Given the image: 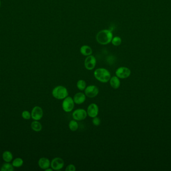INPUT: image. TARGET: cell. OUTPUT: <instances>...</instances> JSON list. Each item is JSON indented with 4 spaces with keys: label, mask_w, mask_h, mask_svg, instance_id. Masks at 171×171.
Returning a JSON list of instances; mask_svg holds the SVG:
<instances>
[{
    "label": "cell",
    "mask_w": 171,
    "mask_h": 171,
    "mask_svg": "<svg viewBox=\"0 0 171 171\" xmlns=\"http://www.w3.org/2000/svg\"><path fill=\"white\" fill-rule=\"evenodd\" d=\"M84 93L87 97L89 98H95L99 93V90L97 86L90 85L88 86L84 90Z\"/></svg>",
    "instance_id": "obj_6"
},
{
    "label": "cell",
    "mask_w": 171,
    "mask_h": 171,
    "mask_svg": "<svg viewBox=\"0 0 171 171\" xmlns=\"http://www.w3.org/2000/svg\"><path fill=\"white\" fill-rule=\"evenodd\" d=\"M99 112V107L95 103H92L90 104L87 108V114L91 118H94L96 116H98Z\"/></svg>",
    "instance_id": "obj_10"
},
{
    "label": "cell",
    "mask_w": 171,
    "mask_h": 171,
    "mask_svg": "<svg viewBox=\"0 0 171 171\" xmlns=\"http://www.w3.org/2000/svg\"><path fill=\"white\" fill-rule=\"evenodd\" d=\"M53 170V169L52 168H50V167L45 170V171H52Z\"/></svg>",
    "instance_id": "obj_26"
},
{
    "label": "cell",
    "mask_w": 171,
    "mask_h": 171,
    "mask_svg": "<svg viewBox=\"0 0 171 171\" xmlns=\"http://www.w3.org/2000/svg\"><path fill=\"white\" fill-rule=\"evenodd\" d=\"M86 96L85 93H83L82 92H78L76 94H75L73 98L75 104L79 105L83 104L86 101Z\"/></svg>",
    "instance_id": "obj_12"
},
{
    "label": "cell",
    "mask_w": 171,
    "mask_h": 171,
    "mask_svg": "<svg viewBox=\"0 0 171 171\" xmlns=\"http://www.w3.org/2000/svg\"><path fill=\"white\" fill-rule=\"evenodd\" d=\"M43 110L42 108L39 106H35L33 108L31 113V117L35 120H40L43 116Z\"/></svg>",
    "instance_id": "obj_11"
},
{
    "label": "cell",
    "mask_w": 171,
    "mask_h": 171,
    "mask_svg": "<svg viewBox=\"0 0 171 171\" xmlns=\"http://www.w3.org/2000/svg\"><path fill=\"white\" fill-rule=\"evenodd\" d=\"M122 42V40L121 37H119V36H115V37H113V39L111 41V43H112V44L114 46H119L121 45Z\"/></svg>",
    "instance_id": "obj_20"
},
{
    "label": "cell",
    "mask_w": 171,
    "mask_h": 171,
    "mask_svg": "<svg viewBox=\"0 0 171 171\" xmlns=\"http://www.w3.org/2000/svg\"><path fill=\"white\" fill-rule=\"evenodd\" d=\"M96 63L97 60L95 56L92 55H89L87 56L85 60V67L88 70H92L96 67Z\"/></svg>",
    "instance_id": "obj_7"
},
{
    "label": "cell",
    "mask_w": 171,
    "mask_h": 171,
    "mask_svg": "<svg viewBox=\"0 0 171 171\" xmlns=\"http://www.w3.org/2000/svg\"><path fill=\"white\" fill-rule=\"evenodd\" d=\"M113 38V33L111 30L104 29L97 33L96 39L100 44L105 45L111 43Z\"/></svg>",
    "instance_id": "obj_1"
},
{
    "label": "cell",
    "mask_w": 171,
    "mask_h": 171,
    "mask_svg": "<svg viewBox=\"0 0 171 171\" xmlns=\"http://www.w3.org/2000/svg\"><path fill=\"white\" fill-rule=\"evenodd\" d=\"M69 128L71 131L75 132L79 128V124L77 121L75 120H71L69 124Z\"/></svg>",
    "instance_id": "obj_17"
},
{
    "label": "cell",
    "mask_w": 171,
    "mask_h": 171,
    "mask_svg": "<svg viewBox=\"0 0 171 171\" xmlns=\"http://www.w3.org/2000/svg\"><path fill=\"white\" fill-rule=\"evenodd\" d=\"M92 123L95 126H99V125L101 124V120L98 117L96 116L95 118H93Z\"/></svg>",
    "instance_id": "obj_23"
},
{
    "label": "cell",
    "mask_w": 171,
    "mask_h": 171,
    "mask_svg": "<svg viewBox=\"0 0 171 171\" xmlns=\"http://www.w3.org/2000/svg\"><path fill=\"white\" fill-rule=\"evenodd\" d=\"M64 164V161L62 158L56 157L53 159L51 162V167L53 169V170L59 171L63 168Z\"/></svg>",
    "instance_id": "obj_9"
},
{
    "label": "cell",
    "mask_w": 171,
    "mask_h": 171,
    "mask_svg": "<svg viewBox=\"0 0 171 171\" xmlns=\"http://www.w3.org/2000/svg\"><path fill=\"white\" fill-rule=\"evenodd\" d=\"M77 88L81 91H83L85 90L87 87V84L86 81L83 79L79 80L77 82Z\"/></svg>",
    "instance_id": "obj_18"
},
{
    "label": "cell",
    "mask_w": 171,
    "mask_h": 171,
    "mask_svg": "<svg viewBox=\"0 0 171 171\" xmlns=\"http://www.w3.org/2000/svg\"><path fill=\"white\" fill-rule=\"evenodd\" d=\"M76 170V167L73 164L69 165L65 169V170L66 171H75Z\"/></svg>",
    "instance_id": "obj_25"
},
{
    "label": "cell",
    "mask_w": 171,
    "mask_h": 171,
    "mask_svg": "<svg viewBox=\"0 0 171 171\" xmlns=\"http://www.w3.org/2000/svg\"><path fill=\"white\" fill-rule=\"evenodd\" d=\"M95 78L102 83H107L111 77V73L108 70L104 68H99L95 70L94 72Z\"/></svg>",
    "instance_id": "obj_2"
},
{
    "label": "cell",
    "mask_w": 171,
    "mask_h": 171,
    "mask_svg": "<svg viewBox=\"0 0 171 171\" xmlns=\"http://www.w3.org/2000/svg\"><path fill=\"white\" fill-rule=\"evenodd\" d=\"M1 170L2 171H14V168L13 165L10 163H6L3 165Z\"/></svg>",
    "instance_id": "obj_21"
},
{
    "label": "cell",
    "mask_w": 171,
    "mask_h": 171,
    "mask_svg": "<svg viewBox=\"0 0 171 171\" xmlns=\"http://www.w3.org/2000/svg\"><path fill=\"white\" fill-rule=\"evenodd\" d=\"M23 164V161L21 158H17L15 159L13 162L12 165L15 167H20L22 166Z\"/></svg>",
    "instance_id": "obj_22"
},
{
    "label": "cell",
    "mask_w": 171,
    "mask_h": 171,
    "mask_svg": "<svg viewBox=\"0 0 171 171\" xmlns=\"http://www.w3.org/2000/svg\"><path fill=\"white\" fill-rule=\"evenodd\" d=\"M80 51L83 55L85 56H88L89 55H92L93 53V50L88 45H83L80 48Z\"/></svg>",
    "instance_id": "obj_15"
},
{
    "label": "cell",
    "mask_w": 171,
    "mask_h": 171,
    "mask_svg": "<svg viewBox=\"0 0 171 171\" xmlns=\"http://www.w3.org/2000/svg\"><path fill=\"white\" fill-rule=\"evenodd\" d=\"M116 75L120 79H125L131 75V70L126 67H120L116 70Z\"/></svg>",
    "instance_id": "obj_8"
},
{
    "label": "cell",
    "mask_w": 171,
    "mask_h": 171,
    "mask_svg": "<svg viewBox=\"0 0 171 171\" xmlns=\"http://www.w3.org/2000/svg\"><path fill=\"white\" fill-rule=\"evenodd\" d=\"M75 102L73 98L67 96L63 100L62 104L63 110L66 112H71L74 110Z\"/></svg>",
    "instance_id": "obj_4"
},
{
    "label": "cell",
    "mask_w": 171,
    "mask_h": 171,
    "mask_svg": "<svg viewBox=\"0 0 171 171\" xmlns=\"http://www.w3.org/2000/svg\"><path fill=\"white\" fill-rule=\"evenodd\" d=\"M31 128L35 132H39L42 129V126L40 122H39L38 120H35L32 122Z\"/></svg>",
    "instance_id": "obj_16"
},
{
    "label": "cell",
    "mask_w": 171,
    "mask_h": 171,
    "mask_svg": "<svg viewBox=\"0 0 171 171\" xmlns=\"http://www.w3.org/2000/svg\"><path fill=\"white\" fill-rule=\"evenodd\" d=\"M3 159L6 162H10L13 159L12 154L9 151H5L3 154Z\"/></svg>",
    "instance_id": "obj_19"
},
{
    "label": "cell",
    "mask_w": 171,
    "mask_h": 171,
    "mask_svg": "<svg viewBox=\"0 0 171 171\" xmlns=\"http://www.w3.org/2000/svg\"><path fill=\"white\" fill-rule=\"evenodd\" d=\"M22 116L23 118L25 120H30L31 117V114L28 111H27V110L24 111L22 112Z\"/></svg>",
    "instance_id": "obj_24"
},
{
    "label": "cell",
    "mask_w": 171,
    "mask_h": 171,
    "mask_svg": "<svg viewBox=\"0 0 171 171\" xmlns=\"http://www.w3.org/2000/svg\"><path fill=\"white\" fill-rule=\"evenodd\" d=\"M52 96L57 100H63L68 96L69 92L66 87L64 86H57L53 90Z\"/></svg>",
    "instance_id": "obj_3"
},
{
    "label": "cell",
    "mask_w": 171,
    "mask_h": 171,
    "mask_svg": "<svg viewBox=\"0 0 171 171\" xmlns=\"http://www.w3.org/2000/svg\"><path fill=\"white\" fill-rule=\"evenodd\" d=\"M109 82L111 87L115 90L119 88L121 85V81L120 78L118 77L116 75L111 77Z\"/></svg>",
    "instance_id": "obj_14"
},
{
    "label": "cell",
    "mask_w": 171,
    "mask_h": 171,
    "mask_svg": "<svg viewBox=\"0 0 171 171\" xmlns=\"http://www.w3.org/2000/svg\"><path fill=\"white\" fill-rule=\"evenodd\" d=\"M0 7H1V1H0Z\"/></svg>",
    "instance_id": "obj_27"
},
{
    "label": "cell",
    "mask_w": 171,
    "mask_h": 171,
    "mask_svg": "<svg viewBox=\"0 0 171 171\" xmlns=\"http://www.w3.org/2000/svg\"><path fill=\"white\" fill-rule=\"evenodd\" d=\"M38 165L40 168L43 170L48 168L51 166V162L49 159L47 158H41L38 161Z\"/></svg>",
    "instance_id": "obj_13"
},
{
    "label": "cell",
    "mask_w": 171,
    "mask_h": 171,
    "mask_svg": "<svg viewBox=\"0 0 171 171\" xmlns=\"http://www.w3.org/2000/svg\"><path fill=\"white\" fill-rule=\"evenodd\" d=\"M88 116L87 111L83 109L79 108L75 110L72 114L73 118L77 121H81L85 120Z\"/></svg>",
    "instance_id": "obj_5"
}]
</instances>
